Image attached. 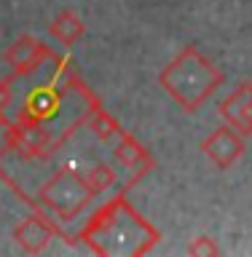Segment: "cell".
Masks as SVG:
<instances>
[{"mask_svg": "<svg viewBox=\"0 0 252 257\" xmlns=\"http://www.w3.org/2000/svg\"><path fill=\"white\" fill-rule=\"evenodd\" d=\"M188 254H193V257H212V254H220V246H217L209 236H199V238L191 241Z\"/></svg>", "mask_w": 252, "mask_h": 257, "instance_id": "5bb4252c", "label": "cell"}, {"mask_svg": "<svg viewBox=\"0 0 252 257\" xmlns=\"http://www.w3.org/2000/svg\"><path fill=\"white\" fill-rule=\"evenodd\" d=\"M249 102H252V83H239V86L220 102V107H217V110H220V115L225 118V123H228L231 128H236L241 137H249L247 120H244Z\"/></svg>", "mask_w": 252, "mask_h": 257, "instance_id": "9c48e42d", "label": "cell"}, {"mask_svg": "<svg viewBox=\"0 0 252 257\" xmlns=\"http://www.w3.org/2000/svg\"><path fill=\"white\" fill-rule=\"evenodd\" d=\"M201 153H204L217 169H231L241 156H244V137L231 126H220L201 142Z\"/></svg>", "mask_w": 252, "mask_h": 257, "instance_id": "8992f818", "label": "cell"}, {"mask_svg": "<svg viewBox=\"0 0 252 257\" xmlns=\"http://www.w3.org/2000/svg\"><path fill=\"white\" fill-rule=\"evenodd\" d=\"M6 145L22 158H43L56 150L54 134L46 128V123H35V120H19V123L8 126Z\"/></svg>", "mask_w": 252, "mask_h": 257, "instance_id": "277c9868", "label": "cell"}, {"mask_svg": "<svg viewBox=\"0 0 252 257\" xmlns=\"http://www.w3.org/2000/svg\"><path fill=\"white\" fill-rule=\"evenodd\" d=\"M80 238L97 254H145L158 244V230L142 220L124 196H116L92 214Z\"/></svg>", "mask_w": 252, "mask_h": 257, "instance_id": "6da1fadb", "label": "cell"}, {"mask_svg": "<svg viewBox=\"0 0 252 257\" xmlns=\"http://www.w3.org/2000/svg\"><path fill=\"white\" fill-rule=\"evenodd\" d=\"M14 80H16V75L0 80V112H6V107L14 102Z\"/></svg>", "mask_w": 252, "mask_h": 257, "instance_id": "9a60e30c", "label": "cell"}, {"mask_svg": "<svg viewBox=\"0 0 252 257\" xmlns=\"http://www.w3.org/2000/svg\"><path fill=\"white\" fill-rule=\"evenodd\" d=\"M83 177H86V182L92 185V190L97 193V196H100V193H105V190H110L113 185H116V180H118L116 169H113L110 164H94Z\"/></svg>", "mask_w": 252, "mask_h": 257, "instance_id": "4fadbf2b", "label": "cell"}, {"mask_svg": "<svg viewBox=\"0 0 252 257\" xmlns=\"http://www.w3.org/2000/svg\"><path fill=\"white\" fill-rule=\"evenodd\" d=\"M110 150H113V156H116L121 164H124L126 169H132V172H137V177H140L142 172H148V169L153 166V161H150V156L145 153V148L140 142L134 140L132 134H121L116 142L110 145Z\"/></svg>", "mask_w": 252, "mask_h": 257, "instance_id": "30bf717a", "label": "cell"}, {"mask_svg": "<svg viewBox=\"0 0 252 257\" xmlns=\"http://www.w3.org/2000/svg\"><path fill=\"white\" fill-rule=\"evenodd\" d=\"M6 128H8V120H6L3 112H0V134H6Z\"/></svg>", "mask_w": 252, "mask_h": 257, "instance_id": "e0dca14e", "label": "cell"}, {"mask_svg": "<svg viewBox=\"0 0 252 257\" xmlns=\"http://www.w3.org/2000/svg\"><path fill=\"white\" fill-rule=\"evenodd\" d=\"M244 120H247V132L252 134V102H249V107H247V115H244Z\"/></svg>", "mask_w": 252, "mask_h": 257, "instance_id": "2e32d148", "label": "cell"}, {"mask_svg": "<svg viewBox=\"0 0 252 257\" xmlns=\"http://www.w3.org/2000/svg\"><path fill=\"white\" fill-rule=\"evenodd\" d=\"M97 193L86 182L83 174L72 172V169H59L46 185H40L38 201L40 214L51 217V220H75L83 209L92 204Z\"/></svg>", "mask_w": 252, "mask_h": 257, "instance_id": "3957f363", "label": "cell"}, {"mask_svg": "<svg viewBox=\"0 0 252 257\" xmlns=\"http://www.w3.org/2000/svg\"><path fill=\"white\" fill-rule=\"evenodd\" d=\"M158 83L185 112H196L223 86V72L196 46H185L161 70Z\"/></svg>", "mask_w": 252, "mask_h": 257, "instance_id": "7a4b0ae2", "label": "cell"}, {"mask_svg": "<svg viewBox=\"0 0 252 257\" xmlns=\"http://www.w3.org/2000/svg\"><path fill=\"white\" fill-rule=\"evenodd\" d=\"M48 32H51V38L59 46L70 48V46H75L78 40L86 35V24H83V19H80L75 11H62V14L54 16L51 24H48Z\"/></svg>", "mask_w": 252, "mask_h": 257, "instance_id": "8fae6325", "label": "cell"}, {"mask_svg": "<svg viewBox=\"0 0 252 257\" xmlns=\"http://www.w3.org/2000/svg\"><path fill=\"white\" fill-rule=\"evenodd\" d=\"M59 104H62V91H59L54 83L35 86L27 96H24L19 120H35V123H46V120L56 118Z\"/></svg>", "mask_w": 252, "mask_h": 257, "instance_id": "ba28073f", "label": "cell"}, {"mask_svg": "<svg viewBox=\"0 0 252 257\" xmlns=\"http://www.w3.org/2000/svg\"><path fill=\"white\" fill-rule=\"evenodd\" d=\"M86 123L105 145H113L121 134H124V128L116 123V118H113L110 112H105L100 104H97V99H92V107L86 110Z\"/></svg>", "mask_w": 252, "mask_h": 257, "instance_id": "7c38bea8", "label": "cell"}, {"mask_svg": "<svg viewBox=\"0 0 252 257\" xmlns=\"http://www.w3.org/2000/svg\"><path fill=\"white\" fill-rule=\"evenodd\" d=\"M59 230L54 225L51 217L46 214H30L14 228V238L27 254H38L48 246V241L54 238V233Z\"/></svg>", "mask_w": 252, "mask_h": 257, "instance_id": "52a82bcc", "label": "cell"}, {"mask_svg": "<svg viewBox=\"0 0 252 257\" xmlns=\"http://www.w3.org/2000/svg\"><path fill=\"white\" fill-rule=\"evenodd\" d=\"M3 59L14 70L16 78H24V75L38 72L46 64V59H54V51L48 46H43L40 40H35L32 35H22L6 48Z\"/></svg>", "mask_w": 252, "mask_h": 257, "instance_id": "5b68a950", "label": "cell"}]
</instances>
